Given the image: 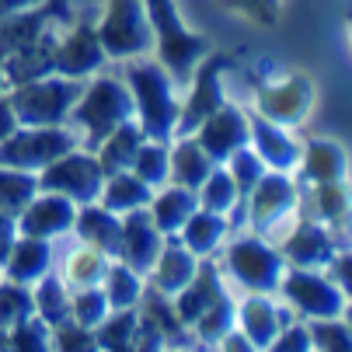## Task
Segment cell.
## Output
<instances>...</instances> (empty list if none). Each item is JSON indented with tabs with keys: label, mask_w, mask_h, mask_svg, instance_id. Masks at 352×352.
<instances>
[{
	"label": "cell",
	"mask_w": 352,
	"mask_h": 352,
	"mask_svg": "<svg viewBox=\"0 0 352 352\" xmlns=\"http://www.w3.org/2000/svg\"><path fill=\"white\" fill-rule=\"evenodd\" d=\"M119 74L129 84L133 112L150 140H175L178 136V112H182V84L171 70L154 56H136L119 63Z\"/></svg>",
	"instance_id": "obj_1"
},
{
	"label": "cell",
	"mask_w": 352,
	"mask_h": 352,
	"mask_svg": "<svg viewBox=\"0 0 352 352\" xmlns=\"http://www.w3.org/2000/svg\"><path fill=\"white\" fill-rule=\"evenodd\" d=\"M136 119L133 112V94H129V84L119 70H98L94 77L84 80L80 87V98L70 112V129L77 133V140L84 146H94L98 140H105L116 126Z\"/></svg>",
	"instance_id": "obj_2"
},
{
	"label": "cell",
	"mask_w": 352,
	"mask_h": 352,
	"mask_svg": "<svg viewBox=\"0 0 352 352\" xmlns=\"http://www.w3.org/2000/svg\"><path fill=\"white\" fill-rule=\"evenodd\" d=\"M227 283L241 293H276L286 276V258L279 244L258 230H234L217 255Z\"/></svg>",
	"instance_id": "obj_3"
},
{
	"label": "cell",
	"mask_w": 352,
	"mask_h": 352,
	"mask_svg": "<svg viewBox=\"0 0 352 352\" xmlns=\"http://www.w3.org/2000/svg\"><path fill=\"white\" fill-rule=\"evenodd\" d=\"M146 11H150V28H154V53L150 56L161 60L178 84H185L192 70L213 53L210 38L185 21L178 0H146Z\"/></svg>",
	"instance_id": "obj_4"
},
{
	"label": "cell",
	"mask_w": 352,
	"mask_h": 352,
	"mask_svg": "<svg viewBox=\"0 0 352 352\" xmlns=\"http://www.w3.org/2000/svg\"><path fill=\"white\" fill-rule=\"evenodd\" d=\"M94 32L105 45L109 63H126L154 53V28H150L146 0H102L94 14Z\"/></svg>",
	"instance_id": "obj_5"
},
{
	"label": "cell",
	"mask_w": 352,
	"mask_h": 352,
	"mask_svg": "<svg viewBox=\"0 0 352 352\" xmlns=\"http://www.w3.org/2000/svg\"><path fill=\"white\" fill-rule=\"evenodd\" d=\"M84 80H70L63 74H42L8 87L14 116L21 126H67L80 98Z\"/></svg>",
	"instance_id": "obj_6"
},
{
	"label": "cell",
	"mask_w": 352,
	"mask_h": 352,
	"mask_svg": "<svg viewBox=\"0 0 352 352\" xmlns=\"http://www.w3.org/2000/svg\"><path fill=\"white\" fill-rule=\"evenodd\" d=\"M296 206H300V188L289 178V171H265L258 185L244 195L248 230H258L272 244H279L296 223Z\"/></svg>",
	"instance_id": "obj_7"
},
{
	"label": "cell",
	"mask_w": 352,
	"mask_h": 352,
	"mask_svg": "<svg viewBox=\"0 0 352 352\" xmlns=\"http://www.w3.org/2000/svg\"><path fill=\"white\" fill-rule=\"evenodd\" d=\"M74 146H80V140L70 126H18L0 143V164L38 175Z\"/></svg>",
	"instance_id": "obj_8"
},
{
	"label": "cell",
	"mask_w": 352,
	"mask_h": 352,
	"mask_svg": "<svg viewBox=\"0 0 352 352\" xmlns=\"http://www.w3.org/2000/svg\"><path fill=\"white\" fill-rule=\"evenodd\" d=\"M276 293L293 311V318H307V321L338 318L345 307V293L335 286V279H324L318 269H304V265H289Z\"/></svg>",
	"instance_id": "obj_9"
},
{
	"label": "cell",
	"mask_w": 352,
	"mask_h": 352,
	"mask_svg": "<svg viewBox=\"0 0 352 352\" xmlns=\"http://www.w3.org/2000/svg\"><path fill=\"white\" fill-rule=\"evenodd\" d=\"M105 182V168L98 161V154L91 146H74L63 157H56L49 168L38 171V188L45 192H60L67 199H74L77 206L84 203H98V192Z\"/></svg>",
	"instance_id": "obj_10"
},
{
	"label": "cell",
	"mask_w": 352,
	"mask_h": 352,
	"mask_svg": "<svg viewBox=\"0 0 352 352\" xmlns=\"http://www.w3.org/2000/svg\"><path fill=\"white\" fill-rule=\"evenodd\" d=\"M230 70V60L227 56H217L210 53L203 63L192 70V77L182 84V112H178V136L185 133H195L199 122L210 119L227 98V87H223V77Z\"/></svg>",
	"instance_id": "obj_11"
},
{
	"label": "cell",
	"mask_w": 352,
	"mask_h": 352,
	"mask_svg": "<svg viewBox=\"0 0 352 352\" xmlns=\"http://www.w3.org/2000/svg\"><path fill=\"white\" fill-rule=\"evenodd\" d=\"M105 67L112 63L94 32V18H74L70 25H60L53 49V74H63L70 80H87Z\"/></svg>",
	"instance_id": "obj_12"
},
{
	"label": "cell",
	"mask_w": 352,
	"mask_h": 352,
	"mask_svg": "<svg viewBox=\"0 0 352 352\" xmlns=\"http://www.w3.org/2000/svg\"><path fill=\"white\" fill-rule=\"evenodd\" d=\"M293 321V311L279 300V293H241L237 296V331L251 342V349H272L276 335Z\"/></svg>",
	"instance_id": "obj_13"
},
{
	"label": "cell",
	"mask_w": 352,
	"mask_h": 352,
	"mask_svg": "<svg viewBox=\"0 0 352 352\" xmlns=\"http://www.w3.org/2000/svg\"><path fill=\"white\" fill-rule=\"evenodd\" d=\"M311 102H314L311 80L289 74V77H276L255 91V116L279 122V126H296L311 112Z\"/></svg>",
	"instance_id": "obj_14"
},
{
	"label": "cell",
	"mask_w": 352,
	"mask_h": 352,
	"mask_svg": "<svg viewBox=\"0 0 352 352\" xmlns=\"http://www.w3.org/2000/svg\"><path fill=\"white\" fill-rule=\"evenodd\" d=\"M74 220H77V203H74V199H67L60 192L38 188L28 199V206L18 213V230L28 234V237L63 241V237H70Z\"/></svg>",
	"instance_id": "obj_15"
},
{
	"label": "cell",
	"mask_w": 352,
	"mask_h": 352,
	"mask_svg": "<svg viewBox=\"0 0 352 352\" xmlns=\"http://www.w3.org/2000/svg\"><path fill=\"white\" fill-rule=\"evenodd\" d=\"M192 136L203 143V150L217 164H223L230 154H237L241 146H248V140H251V112H244L234 102H223L210 119L199 122V129Z\"/></svg>",
	"instance_id": "obj_16"
},
{
	"label": "cell",
	"mask_w": 352,
	"mask_h": 352,
	"mask_svg": "<svg viewBox=\"0 0 352 352\" xmlns=\"http://www.w3.org/2000/svg\"><path fill=\"white\" fill-rule=\"evenodd\" d=\"M227 289H234L230 283H227V276H223V269H220V262L217 258H199V269H195V276L171 296V304H175V311H178V318L192 328L199 318H203L217 300L227 293Z\"/></svg>",
	"instance_id": "obj_17"
},
{
	"label": "cell",
	"mask_w": 352,
	"mask_h": 352,
	"mask_svg": "<svg viewBox=\"0 0 352 352\" xmlns=\"http://www.w3.org/2000/svg\"><path fill=\"white\" fill-rule=\"evenodd\" d=\"M56 262H60V241H45V237L18 234L14 248L8 251V258L0 262V269H4V279L35 286L42 276L56 272Z\"/></svg>",
	"instance_id": "obj_18"
},
{
	"label": "cell",
	"mask_w": 352,
	"mask_h": 352,
	"mask_svg": "<svg viewBox=\"0 0 352 352\" xmlns=\"http://www.w3.org/2000/svg\"><path fill=\"white\" fill-rule=\"evenodd\" d=\"M164 234L161 227L150 220L146 206L143 210H133L122 217V237H119V251H116V258H122L126 265L140 269L143 276L150 272V265H154V258L161 255V248H164Z\"/></svg>",
	"instance_id": "obj_19"
},
{
	"label": "cell",
	"mask_w": 352,
	"mask_h": 352,
	"mask_svg": "<svg viewBox=\"0 0 352 352\" xmlns=\"http://www.w3.org/2000/svg\"><path fill=\"white\" fill-rule=\"evenodd\" d=\"M63 21V0H42L38 8L18 11L11 18H0V60L18 53L21 45L42 38L49 28Z\"/></svg>",
	"instance_id": "obj_20"
},
{
	"label": "cell",
	"mask_w": 352,
	"mask_h": 352,
	"mask_svg": "<svg viewBox=\"0 0 352 352\" xmlns=\"http://www.w3.org/2000/svg\"><path fill=\"white\" fill-rule=\"evenodd\" d=\"M251 146H255V154L265 161L269 171H293L300 164V146L289 133V126H279V122H269L262 116L251 112Z\"/></svg>",
	"instance_id": "obj_21"
},
{
	"label": "cell",
	"mask_w": 352,
	"mask_h": 352,
	"mask_svg": "<svg viewBox=\"0 0 352 352\" xmlns=\"http://www.w3.org/2000/svg\"><path fill=\"white\" fill-rule=\"evenodd\" d=\"M109 262H112V255H105V251H98V248H91V244H80V241H74V237H63V241H60L56 272L63 276V283H67L70 289L102 286Z\"/></svg>",
	"instance_id": "obj_22"
},
{
	"label": "cell",
	"mask_w": 352,
	"mask_h": 352,
	"mask_svg": "<svg viewBox=\"0 0 352 352\" xmlns=\"http://www.w3.org/2000/svg\"><path fill=\"white\" fill-rule=\"evenodd\" d=\"M195 210H199L195 188H185V185H178V182H168V185L154 188V195H150V203H146L150 220L161 227L164 237H178V230L188 223V217H192Z\"/></svg>",
	"instance_id": "obj_23"
},
{
	"label": "cell",
	"mask_w": 352,
	"mask_h": 352,
	"mask_svg": "<svg viewBox=\"0 0 352 352\" xmlns=\"http://www.w3.org/2000/svg\"><path fill=\"white\" fill-rule=\"evenodd\" d=\"M195 269H199V258L178 237H168L164 248H161V255L154 258V265H150V272H146V286L164 293V296H175L195 276Z\"/></svg>",
	"instance_id": "obj_24"
},
{
	"label": "cell",
	"mask_w": 352,
	"mask_h": 352,
	"mask_svg": "<svg viewBox=\"0 0 352 352\" xmlns=\"http://www.w3.org/2000/svg\"><path fill=\"white\" fill-rule=\"evenodd\" d=\"M74 241L80 244H91L98 251L116 258L119 251V237H122V217L105 210L102 203H84L77 206V220H74V230H70Z\"/></svg>",
	"instance_id": "obj_25"
},
{
	"label": "cell",
	"mask_w": 352,
	"mask_h": 352,
	"mask_svg": "<svg viewBox=\"0 0 352 352\" xmlns=\"http://www.w3.org/2000/svg\"><path fill=\"white\" fill-rule=\"evenodd\" d=\"M230 234H234V227H230L227 217L210 213V210L199 206V210L188 217V223L178 230V241L192 251L195 258H217Z\"/></svg>",
	"instance_id": "obj_26"
},
{
	"label": "cell",
	"mask_w": 352,
	"mask_h": 352,
	"mask_svg": "<svg viewBox=\"0 0 352 352\" xmlns=\"http://www.w3.org/2000/svg\"><path fill=\"white\" fill-rule=\"evenodd\" d=\"M279 251L286 265H304V269H318L321 262L331 258V237L307 220H296L293 230L279 241Z\"/></svg>",
	"instance_id": "obj_27"
},
{
	"label": "cell",
	"mask_w": 352,
	"mask_h": 352,
	"mask_svg": "<svg viewBox=\"0 0 352 352\" xmlns=\"http://www.w3.org/2000/svg\"><path fill=\"white\" fill-rule=\"evenodd\" d=\"M213 168H217V161L206 154L203 143H199L192 133L171 140V182H178L185 188H199L210 178Z\"/></svg>",
	"instance_id": "obj_28"
},
{
	"label": "cell",
	"mask_w": 352,
	"mask_h": 352,
	"mask_svg": "<svg viewBox=\"0 0 352 352\" xmlns=\"http://www.w3.org/2000/svg\"><path fill=\"white\" fill-rule=\"evenodd\" d=\"M143 140H146V136H143L140 122H136V119H129V122L116 126L105 140H98L91 150L98 154V161H102L105 175H112V171H129V168H133L136 150H140V143H143Z\"/></svg>",
	"instance_id": "obj_29"
},
{
	"label": "cell",
	"mask_w": 352,
	"mask_h": 352,
	"mask_svg": "<svg viewBox=\"0 0 352 352\" xmlns=\"http://www.w3.org/2000/svg\"><path fill=\"white\" fill-rule=\"evenodd\" d=\"M150 195H154V188H150L146 182H140L133 171H112L102 182L98 203H102L105 210H112V213H119V217H126L133 210H143L150 203Z\"/></svg>",
	"instance_id": "obj_30"
},
{
	"label": "cell",
	"mask_w": 352,
	"mask_h": 352,
	"mask_svg": "<svg viewBox=\"0 0 352 352\" xmlns=\"http://www.w3.org/2000/svg\"><path fill=\"white\" fill-rule=\"evenodd\" d=\"M102 289L109 296L112 311H133L140 307V300L146 293V276L133 265H126L122 258H112L109 269H105V279H102Z\"/></svg>",
	"instance_id": "obj_31"
},
{
	"label": "cell",
	"mask_w": 352,
	"mask_h": 352,
	"mask_svg": "<svg viewBox=\"0 0 352 352\" xmlns=\"http://www.w3.org/2000/svg\"><path fill=\"white\" fill-rule=\"evenodd\" d=\"M70 300H74V289L63 283L60 272H49V276H42L32 286V307H35V314L45 324H53V328L70 321Z\"/></svg>",
	"instance_id": "obj_32"
},
{
	"label": "cell",
	"mask_w": 352,
	"mask_h": 352,
	"mask_svg": "<svg viewBox=\"0 0 352 352\" xmlns=\"http://www.w3.org/2000/svg\"><path fill=\"white\" fill-rule=\"evenodd\" d=\"M234 328H237V296H234V289H227L217 304L192 324V338L203 349H220L223 335L234 331Z\"/></svg>",
	"instance_id": "obj_33"
},
{
	"label": "cell",
	"mask_w": 352,
	"mask_h": 352,
	"mask_svg": "<svg viewBox=\"0 0 352 352\" xmlns=\"http://www.w3.org/2000/svg\"><path fill=\"white\" fill-rule=\"evenodd\" d=\"M195 195H199V206L210 210V213H220V217H230V213L244 203L241 185L230 178V171H227L223 164H217V168L210 171V178L195 188Z\"/></svg>",
	"instance_id": "obj_34"
},
{
	"label": "cell",
	"mask_w": 352,
	"mask_h": 352,
	"mask_svg": "<svg viewBox=\"0 0 352 352\" xmlns=\"http://www.w3.org/2000/svg\"><path fill=\"white\" fill-rule=\"evenodd\" d=\"M140 182H146L150 188H161L171 182V140H143L136 150V161L129 168Z\"/></svg>",
	"instance_id": "obj_35"
},
{
	"label": "cell",
	"mask_w": 352,
	"mask_h": 352,
	"mask_svg": "<svg viewBox=\"0 0 352 352\" xmlns=\"http://www.w3.org/2000/svg\"><path fill=\"white\" fill-rule=\"evenodd\" d=\"M300 168H304V175L321 185V182H338L342 171H345V154L328 143V140H311L304 150H300Z\"/></svg>",
	"instance_id": "obj_36"
},
{
	"label": "cell",
	"mask_w": 352,
	"mask_h": 352,
	"mask_svg": "<svg viewBox=\"0 0 352 352\" xmlns=\"http://www.w3.org/2000/svg\"><path fill=\"white\" fill-rule=\"evenodd\" d=\"M35 192H38V175L11 168V164H0V210L21 213Z\"/></svg>",
	"instance_id": "obj_37"
},
{
	"label": "cell",
	"mask_w": 352,
	"mask_h": 352,
	"mask_svg": "<svg viewBox=\"0 0 352 352\" xmlns=\"http://www.w3.org/2000/svg\"><path fill=\"white\" fill-rule=\"evenodd\" d=\"M140 314L133 311H109V318L94 328V349H133Z\"/></svg>",
	"instance_id": "obj_38"
},
{
	"label": "cell",
	"mask_w": 352,
	"mask_h": 352,
	"mask_svg": "<svg viewBox=\"0 0 352 352\" xmlns=\"http://www.w3.org/2000/svg\"><path fill=\"white\" fill-rule=\"evenodd\" d=\"M28 314H35V307H32V286L14 283V279H0V335H8Z\"/></svg>",
	"instance_id": "obj_39"
},
{
	"label": "cell",
	"mask_w": 352,
	"mask_h": 352,
	"mask_svg": "<svg viewBox=\"0 0 352 352\" xmlns=\"http://www.w3.org/2000/svg\"><path fill=\"white\" fill-rule=\"evenodd\" d=\"M112 304H109V296L102 286H80L74 289V300H70V321L84 324V328H98L105 318H109Z\"/></svg>",
	"instance_id": "obj_40"
},
{
	"label": "cell",
	"mask_w": 352,
	"mask_h": 352,
	"mask_svg": "<svg viewBox=\"0 0 352 352\" xmlns=\"http://www.w3.org/2000/svg\"><path fill=\"white\" fill-rule=\"evenodd\" d=\"M223 168L230 171V178L241 185V192H244V195H248L251 188H255V185H258V178L269 171V168H265V161L255 154V146H251V143H248V146H241L237 154H230V157L223 161Z\"/></svg>",
	"instance_id": "obj_41"
},
{
	"label": "cell",
	"mask_w": 352,
	"mask_h": 352,
	"mask_svg": "<svg viewBox=\"0 0 352 352\" xmlns=\"http://www.w3.org/2000/svg\"><path fill=\"white\" fill-rule=\"evenodd\" d=\"M8 349H53V324H45L38 314H28L8 331Z\"/></svg>",
	"instance_id": "obj_42"
},
{
	"label": "cell",
	"mask_w": 352,
	"mask_h": 352,
	"mask_svg": "<svg viewBox=\"0 0 352 352\" xmlns=\"http://www.w3.org/2000/svg\"><path fill=\"white\" fill-rule=\"evenodd\" d=\"M220 8H227L230 14H241L248 21L272 25L276 11H279V0H220Z\"/></svg>",
	"instance_id": "obj_43"
},
{
	"label": "cell",
	"mask_w": 352,
	"mask_h": 352,
	"mask_svg": "<svg viewBox=\"0 0 352 352\" xmlns=\"http://www.w3.org/2000/svg\"><path fill=\"white\" fill-rule=\"evenodd\" d=\"M53 349H94V331L77 321H63L53 328Z\"/></svg>",
	"instance_id": "obj_44"
},
{
	"label": "cell",
	"mask_w": 352,
	"mask_h": 352,
	"mask_svg": "<svg viewBox=\"0 0 352 352\" xmlns=\"http://www.w3.org/2000/svg\"><path fill=\"white\" fill-rule=\"evenodd\" d=\"M18 213H8V210H0V262L8 258V251L14 248L18 241Z\"/></svg>",
	"instance_id": "obj_45"
},
{
	"label": "cell",
	"mask_w": 352,
	"mask_h": 352,
	"mask_svg": "<svg viewBox=\"0 0 352 352\" xmlns=\"http://www.w3.org/2000/svg\"><path fill=\"white\" fill-rule=\"evenodd\" d=\"M21 122H18V116H14V105H11V98H8V91L0 94V143H4L14 129H18Z\"/></svg>",
	"instance_id": "obj_46"
},
{
	"label": "cell",
	"mask_w": 352,
	"mask_h": 352,
	"mask_svg": "<svg viewBox=\"0 0 352 352\" xmlns=\"http://www.w3.org/2000/svg\"><path fill=\"white\" fill-rule=\"evenodd\" d=\"M38 4H42V0H0V18H11V14L38 8Z\"/></svg>",
	"instance_id": "obj_47"
},
{
	"label": "cell",
	"mask_w": 352,
	"mask_h": 352,
	"mask_svg": "<svg viewBox=\"0 0 352 352\" xmlns=\"http://www.w3.org/2000/svg\"><path fill=\"white\" fill-rule=\"evenodd\" d=\"M8 91V80H4V70H0V94H4Z\"/></svg>",
	"instance_id": "obj_48"
},
{
	"label": "cell",
	"mask_w": 352,
	"mask_h": 352,
	"mask_svg": "<svg viewBox=\"0 0 352 352\" xmlns=\"http://www.w3.org/2000/svg\"><path fill=\"white\" fill-rule=\"evenodd\" d=\"M0 279H4V269H0Z\"/></svg>",
	"instance_id": "obj_49"
}]
</instances>
